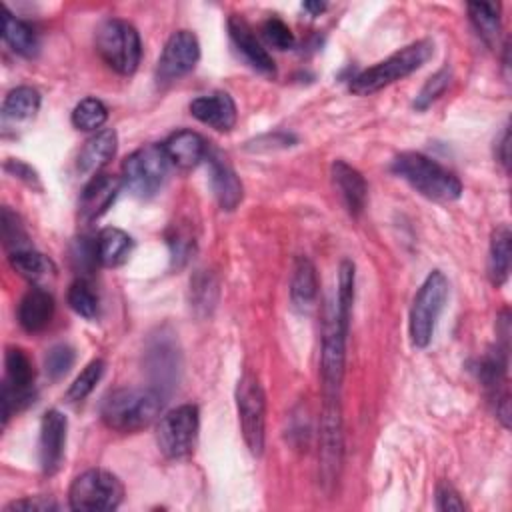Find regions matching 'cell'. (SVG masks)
<instances>
[{
    "instance_id": "cell-1",
    "label": "cell",
    "mask_w": 512,
    "mask_h": 512,
    "mask_svg": "<svg viewBox=\"0 0 512 512\" xmlns=\"http://www.w3.org/2000/svg\"><path fill=\"white\" fill-rule=\"evenodd\" d=\"M164 404L156 388H116L106 394L100 406L102 422L116 432H138L150 426Z\"/></svg>"
},
{
    "instance_id": "cell-2",
    "label": "cell",
    "mask_w": 512,
    "mask_h": 512,
    "mask_svg": "<svg viewBox=\"0 0 512 512\" xmlns=\"http://www.w3.org/2000/svg\"><path fill=\"white\" fill-rule=\"evenodd\" d=\"M392 170L430 200L450 202L462 194V182L458 176L420 152L398 154L392 162Z\"/></svg>"
},
{
    "instance_id": "cell-3",
    "label": "cell",
    "mask_w": 512,
    "mask_h": 512,
    "mask_svg": "<svg viewBox=\"0 0 512 512\" xmlns=\"http://www.w3.org/2000/svg\"><path fill=\"white\" fill-rule=\"evenodd\" d=\"M434 52V46L430 40H416L402 50L394 52L386 60L362 70L358 76L350 82V92L358 96H368L378 90H382L388 84H394L396 80L412 74L418 70Z\"/></svg>"
},
{
    "instance_id": "cell-4",
    "label": "cell",
    "mask_w": 512,
    "mask_h": 512,
    "mask_svg": "<svg viewBox=\"0 0 512 512\" xmlns=\"http://www.w3.org/2000/svg\"><path fill=\"white\" fill-rule=\"evenodd\" d=\"M96 50L114 72L130 76L140 64L142 42L130 22L108 18L96 30Z\"/></svg>"
},
{
    "instance_id": "cell-5",
    "label": "cell",
    "mask_w": 512,
    "mask_h": 512,
    "mask_svg": "<svg viewBox=\"0 0 512 512\" xmlns=\"http://www.w3.org/2000/svg\"><path fill=\"white\" fill-rule=\"evenodd\" d=\"M448 298V280L440 270H434L426 276L420 290L416 292L410 316H408V332L410 340L416 348H426L434 336L436 320Z\"/></svg>"
},
{
    "instance_id": "cell-6",
    "label": "cell",
    "mask_w": 512,
    "mask_h": 512,
    "mask_svg": "<svg viewBox=\"0 0 512 512\" xmlns=\"http://www.w3.org/2000/svg\"><path fill=\"white\" fill-rule=\"evenodd\" d=\"M124 498V486L108 470L90 468L78 474L68 490V504L80 512H102L114 510Z\"/></svg>"
},
{
    "instance_id": "cell-7",
    "label": "cell",
    "mask_w": 512,
    "mask_h": 512,
    "mask_svg": "<svg viewBox=\"0 0 512 512\" xmlns=\"http://www.w3.org/2000/svg\"><path fill=\"white\" fill-rule=\"evenodd\" d=\"M170 160L162 144H146L134 150L122 164V182L138 198L154 196L166 176Z\"/></svg>"
},
{
    "instance_id": "cell-8",
    "label": "cell",
    "mask_w": 512,
    "mask_h": 512,
    "mask_svg": "<svg viewBox=\"0 0 512 512\" xmlns=\"http://www.w3.org/2000/svg\"><path fill=\"white\" fill-rule=\"evenodd\" d=\"M236 408L244 442L254 456H260L266 436V396L260 380L252 372H244L236 384Z\"/></svg>"
},
{
    "instance_id": "cell-9",
    "label": "cell",
    "mask_w": 512,
    "mask_h": 512,
    "mask_svg": "<svg viewBox=\"0 0 512 512\" xmlns=\"http://www.w3.org/2000/svg\"><path fill=\"white\" fill-rule=\"evenodd\" d=\"M200 414L198 406L182 404L162 416L156 428L160 452L170 460H180L192 454L198 438Z\"/></svg>"
},
{
    "instance_id": "cell-10",
    "label": "cell",
    "mask_w": 512,
    "mask_h": 512,
    "mask_svg": "<svg viewBox=\"0 0 512 512\" xmlns=\"http://www.w3.org/2000/svg\"><path fill=\"white\" fill-rule=\"evenodd\" d=\"M6 376L2 386V424H8V418L26 408L34 400V366L28 354L20 348H8L6 358Z\"/></svg>"
},
{
    "instance_id": "cell-11",
    "label": "cell",
    "mask_w": 512,
    "mask_h": 512,
    "mask_svg": "<svg viewBox=\"0 0 512 512\" xmlns=\"http://www.w3.org/2000/svg\"><path fill=\"white\" fill-rule=\"evenodd\" d=\"M346 334L348 332L340 326L336 318V310H330L324 322L322 352H320V376H322L326 398H338V390L344 376Z\"/></svg>"
},
{
    "instance_id": "cell-12",
    "label": "cell",
    "mask_w": 512,
    "mask_h": 512,
    "mask_svg": "<svg viewBox=\"0 0 512 512\" xmlns=\"http://www.w3.org/2000/svg\"><path fill=\"white\" fill-rule=\"evenodd\" d=\"M200 58L198 38L190 30L174 32L156 64V80L158 84H170L184 74H188Z\"/></svg>"
},
{
    "instance_id": "cell-13",
    "label": "cell",
    "mask_w": 512,
    "mask_h": 512,
    "mask_svg": "<svg viewBox=\"0 0 512 512\" xmlns=\"http://www.w3.org/2000/svg\"><path fill=\"white\" fill-rule=\"evenodd\" d=\"M342 460V420L338 398H326L320 420V476L332 484L338 476Z\"/></svg>"
},
{
    "instance_id": "cell-14",
    "label": "cell",
    "mask_w": 512,
    "mask_h": 512,
    "mask_svg": "<svg viewBox=\"0 0 512 512\" xmlns=\"http://www.w3.org/2000/svg\"><path fill=\"white\" fill-rule=\"evenodd\" d=\"M66 430H68V420L60 410L50 408L44 412L40 422L38 458H40L42 472L48 476L60 468V462L64 458Z\"/></svg>"
},
{
    "instance_id": "cell-15",
    "label": "cell",
    "mask_w": 512,
    "mask_h": 512,
    "mask_svg": "<svg viewBox=\"0 0 512 512\" xmlns=\"http://www.w3.org/2000/svg\"><path fill=\"white\" fill-rule=\"evenodd\" d=\"M120 186L122 182L118 176L104 174V172L92 176V180L82 188V194H80V202H78L80 220L84 222L98 220L116 200Z\"/></svg>"
},
{
    "instance_id": "cell-16",
    "label": "cell",
    "mask_w": 512,
    "mask_h": 512,
    "mask_svg": "<svg viewBox=\"0 0 512 512\" xmlns=\"http://www.w3.org/2000/svg\"><path fill=\"white\" fill-rule=\"evenodd\" d=\"M228 32H230V38H232L236 50L240 52V56L254 70H258L260 74H266V76H272L276 72L272 56L260 44V40L256 38L252 26L244 18H240L238 14H232L230 20H228Z\"/></svg>"
},
{
    "instance_id": "cell-17",
    "label": "cell",
    "mask_w": 512,
    "mask_h": 512,
    "mask_svg": "<svg viewBox=\"0 0 512 512\" xmlns=\"http://www.w3.org/2000/svg\"><path fill=\"white\" fill-rule=\"evenodd\" d=\"M190 114L218 132L232 130L238 118L236 104L232 96L226 92H212L194 98L190 102Z\"/></svg>"
},
{
    "instance_id": "cell-18",
    "label": "cell",
    "mask_w": 512,
    "mask_h": 512,
    "mask_svg": "<svg viewBox=\"0 0 512 512\" xmlns=\"http://www.w3.org/2000/svg\"><path fill=\"white\" fill-rule=\"evenodd\" d=\"M330 174H332L334 188L338 190L346 210L352 216H360L368 198V186L364 176L344 160H334Z\"/></svg>"
},
{
    "instance_id": "cell-19",
    "label": "cell",
    "mask_w": 512,
    "mask_h": 512,
    "mask_svg": "<svg viewBox=\"0 0 512 512\" xmlns=\"http://www.w3.org/2000/svg\"><path fill=\"white\" fill-rule=\"evenodd\" d=\"M162 146L170 164L180 170H190L208 156L206 140L194 130H178L170 134Z\"/></svg>"
},
{
    "instance_id": "cell-20",
    "label": "cell",
    "mask_w": 512,
    "mask_h": 512,
    "mask_svg": "<svg viewBox=\"0 0 512 512\" xmlns=\"http://www.w3.org/2000/svg\"><path fill=\"white\" fill-rule=\"evenodd\" d=\"M52 316H54V298L48 290L34 286L22 296L18 304V324L26 332L30 334L42 332L50 324Z\"/></svg>"
},
{
    "instance_id": "cell-21",
    "label": "cell",
    "mask_w": 512,
    "mask_h": 512,
    "mask_svg": "<svg viewBox=\"0 0 512 512\" xmlns=\"http://www.w3.org/2000/svg\"><path fill=\"white\" fill-rule=\"evenodd\" d=\"M212 192L222 210H234L244 196V186L230 164L218 156H208Z\"/></svg>"
},
{
    "instance_id": "cell-22",
    "label": "cell",
    "mask_w": 512,
    "mask_h": 512,
    "mask_svg": "<svg viewBox=\"0 0 512 512\" xmlns=\"http://www.w3.org/2000/svg\"><path fill=\"white\" fill-rule=\"evenodd\" d=\"M116 148H118V136L112 128H106V130H98L94 136H90L84 146L80 148L78 152V158H76V166L80 172L84 174H92L106 166L114 154H116Z\"/></svg>"
},
{
    "instance_id": "cell-23",
    "label": "cell",
    "mask_w": 512,
    "mask_h": 512,
    "mask_svg": "<svg viewBox=\"0 0 512 512\" xmlns=\"http://www.w3.org/2000/svg\"><path fill=\"white\" fill-rule=\"evenodd\" d=\"M132 238L114 226L102 228L94 240V250H96V260L106 266V268H116L122 266L130 252H132Z\"/></svg>"
},
{
    "instance_id": "cell-24",
    "label": "cell",
    "mask_w": 512,
    "mask_h": 512,
    "mask_svg": "<svg viewBox=\"0 0 512 512\" xmlns=\"http://www.w3.org/2000/svg\"><path fill=\"white\" fill-rule=\"evenodd\" d=\"M40 108V92L32 86L12 88L2 102V124L4 128L28 122Z\"/></svg>"
},
{
    "instance_id": "cell-25",
    "label": "cell",
    "mask_w": 512,
    "mask_h": 512,
    "mask_svg": "<svg viewBox=\"0 0 512 512\" xmlns=\"http://www.w3.org/2000/svg\"><path fill=\"white\" fill-rule=\"evenodd\" d=\"M318 292L316 268L310 258L298 256L294 262L292 278H290V300L296 310H310Z\"/></svg>"
},
{
    "instance_id": "cell-26",
    "label": "cell",
    "mask_w": 512,
    "mask_h": 512,
    "mask_svg": "<svg viewBox=\"0 0 512 512\" xmlns=\"http://www.w3.org/2000/svg\"><path fill=\"white\" fill-rule=\"evenodd\" d=\"M2 38L18 56L24 58H34L40 50L34 28L24 20L16 18L8 8H2Z\"/></svg>"
},
{
    "instance_id": "cell-27",
    "label": "cell",
    "mask_w": 512,
    "mask_h": 512,
    "mask_svg": "<svg viewBox=\"0 0 512 512\" xmlns=\"http://www.w3.org/2000/svg\"><path fill=\"white\" fill-rule=\"evenodd\" d=\"M148 352H150V372L158 382L156 390L166 396V388L174 386V378L178 370V352L174 344L166 338H158Z\"/></svg>"
},
{
    "instance_id": "cell-28",
    "label": "cell",
    "mask_w": 512,
    "mask_h": 512,
    "mask_svg": "<svg viewBox=\"0 0 512 512\" xmlns=\"http://www.w3.org/2000/svg\"><path fill=\"white\" fill-rule=\"evenodd\" d=\"M512 234L508 226H498L492 232L490 240V256H488V276L494 286H500L506 282L510 272V256H512Z\"/></svg>"
},
{
    "instance_id": "cell-29",
    "label": "cell",
    "mask_w": 512,
    "mask_h": 512,
    "mask_svg": "<svg viewBox=\"0 0 512 512\" xmlns=\"http://www.w3.org/2000/svg\"><path fill=\"white\" fill-rule=\"evenodd\" d=\"M10 266L24 278L38 282L50 274H54V262L44 256L42 252L34 250V248H22V250H14L8 256Z\"/></svg>"
},
{
    "instance_id": "cell-30",
    "label": "cell",
    "mask_w": 512,
    "mask_h": 512,
    "mask_svg": "<svg viewBox=\"0 0 512 512\" xmlns=\"http://www.w3.org/2000/svg\"><path fill=\"white\" fill-rule=\"evenodd\" d=\"M470 20L486 44H494L500 32V4L494 2H470Z\"/></svg>"
},
{
    "instance_id": "cell-31",
    "label": "cell",
    "mask_w": 512,
    "mask_h": 512,
    "mask_svg": "<svg viewBox=\"0 0 512 512\" xmlns=\"http://www.w3.org/2000/svg\"><path fill=\"white\" fill-rule=\"evenodd\" d=\"M354 302V264L350 260H342L338 268V290H336V318L340 326L348 332L350 312Z\"/></svg>"
},
{
    "instance_id": "cell-32",
    "label": "cell",
    "mask_w": 512,
    "mask_h": 512,
    "mask_svg": "<svg viewBox=\"0 0 512 512\" xmlns=\"http://www.w3.org/2000/svg\"><path fill=\"white\" fill-rule=\"evenodd\" d=\"M68 304H70V308L76 314H80V316H84L88 320L96 318L98 312H100L98 292L94 290V286L86 278H78V280H74L70 284V288H68Z\"/></svg>"
},
{
    "instance_id": "cell-33",
    "label": "cell",
    "mask_w": 512,
    "mask_h": 512,
    "mask_svg": "<svg viewBox=\"0 0 512 512\" xmlns=\"http://www.w3.org/2000/svg\"><path fill=\"white\" fill-rule=\"evenodd\" d=\"M106 118L108 110L98 98H84L72 110V124L84 132L98 130L106 122Z\"/></svg>"
},
{
    "instance_id": "cell-34",
    "label": "cell",
    "mask_w": 512,
    "mask_h": 512,
    "mask_svg": "<svg viewBox=\"0 0 512 512\" xmlns=\"http://www.w3.org/2000/svg\"><path fill=\"white\" fill-rule=\"evenodd\" d=\"M106 370V362L96 358L90 364H86V368L76 376V380L70 384L68 392H66V400L68 402H82L100 382L102 374Z\"/></svg>"
},
{
    "instance_id": "cell-35",
    "label": "cell",
    "mask_w": 512,
    "mask_h": 512,
    "mask_svg": "<svg viewBox=\"0 0 512 512\" xmlns=\"http://www.w3.org/2000/svg\"><path fill=\"white\" fill-rule=\"evenodd\" d=\"M450 78H452V72L448 68H442L438 70L436 74H432L426 84L420 88V92L416 94V100H414V108L416 110H426L434 100H438L444 90L448 88L450 84Z\"/></svg>"
},
{
    "instance_id": "cell-36",
    "label": "cell",
    "mask_w": 512,
    "mask_h": 512,
    "mask_svg": "<svg viewBox=\"0 0 512 512\" xmlns=\"http://www.w3.org/2000/svg\"><path fill=\"white\" fill-rule=\"evenodd\" d=\"M74 350L68 344H56L44 358V368L50 380H60L74 364Z\"/></svg>"
},
{
    "instance_id": "cell-37",
    "label": "cell",
    "mask_w": 512,
    "mask_h": 512,
    "mask_svg": "<svg viewBox=\"0 0 512 512\" xmlns=\"http://www.w3.org/2000/svg\"><path fill=\"white\" fill-rule=\"evenodd\" d=\"M190 294H192V304L194 308H202V312H210L216 302V280L202 272L190 282Z\"/></svg>"
},
{
    "instance_id": "cell-38",
    "label": "cell",
    "mask_w": 512,
    "mask_h": 512,
    "mask_svg": "<svg viewBox=\"0 0 512 512\" xmlns=\"http://www.w3.org/2000/svg\"><path fill=\"white\" fill-rule=\"evenodd\" d=\"M260 32H262V38L266 40V44H268V46H274L276 50H288V48L294 46V34H292V30L288 28L286 22H282V20L276 18V16L268 18V20L262 24Z\"/></svg>"
},
{
    "instance_id": "cell-39",
    "label": "cell",
    "mask_w": 512,
    "mask_h": 512,
    "mask_svg": "<svg viewBox=\"0 0 512 512\" xmlns=\"http://www.w3.org/2000/svg\"><path fill=\"white\" fill-rule=\"evenodd\" d=\"M2 238L6 248H12V252L30 248L24 228L18 222V216L10 208H2Z\"/></svg>"
},
{
    "instance_id": "cell-40",
    "label": "cell",
    "mask_w": 512,
    "mask_h": 512,
    "mask_svg": "<svg viewBox=\"0 0 512 512\" xmlns=\"http://www.w3.org/2000/svg\"><path fill=\"white\" fill-rule=\"evenodd\" d=\"M54 512L58 510V504L48 496H26L20 500L10 502L4 512Z\"/></svg>"
},
{
    "instance_id": "cell-41",
    "label": "cell",
    "mask_w": 512,
    "mask_h": 512,
    "mask_svg": "<svg viewBox=\"0 0 512 512\" xmlns=\"http://www.w3.org/2000/svg\"><path fill=\"white\" fill-rule=\"evenodd\" d=\"M436 508L442 512H452V510L460 512L466 508V504L462 502L460 494L456 492V488L452 484L440 482L436 486Z\"/></svg>"
},
{
    "instance_id": "cell-42",
    "label": "cell",
    "mask_w": 512,
    "mask_h": 512,
    "mask_svg": "<svg viewBox=\"0 0 512 512\" xmlns=\"http://www.w3.org/2000/svg\"><path fill=\"white\" fill-rule=\"evenodd\" d=\"M4 168H6L10 174H14L16 178H20V180H24V182H28V184H36V182H38L36 172H34L28 164H24V162H20V160H8V162L4 164Z\"/></svg>"
},
{
    "instance_id": "cell-43",
    "label": "cell",
    "mask_w": 512,
    "mask_h": 512,
    "mask_svg": "<svg viewBox=\"0 0 512 512\" xmlns=\"http://www.w3.org/2000/svg\"><path fill=\"white\" fill-rule=\"evenodd\" d=\"M508 142H510V134L508 130H504L502 134V142H500V162L504 164V168H508Z\"/></svg>"
},
{
    "instance_id": "cell-44",
    "label": "cell",
    "mask_w": 512,
    "mask_h": 512,
    "mask_svg": "<svg viewBox=\"0 0 512 512\" xmlns=\"http://www.w3.org/2000/svg\"><path fill=\"white\" fill-rule=\"evenodd\" d=\"M302 8H304V10H308L312 16H318L320 12H324V10H326V4H324V2H304V4H302Z\"/></svg>"
}]
</instances>
